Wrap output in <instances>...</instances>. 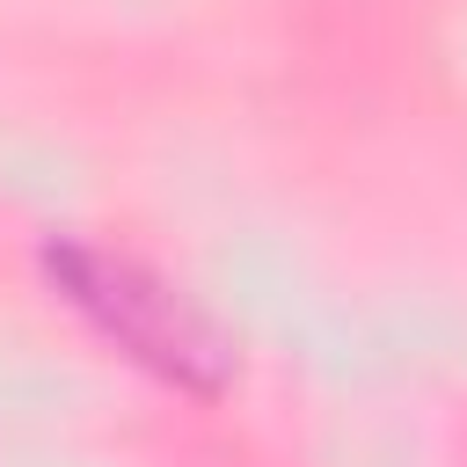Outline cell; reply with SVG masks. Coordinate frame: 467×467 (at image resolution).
Instances as JSON below:
<instances>
[{
  "mask_svg": "<svg viewBox=\"0 0 467 467\" xmlns=\"http://www.w3.org/2000/svg\"><path fill=\"white\" fill-rule=\"evenodd\" d=\"M58 270H66L73 299H88V306L109 321V336H124L131 350L161 358L168 372H197V365L212 358V343L197 336V321H190L161 285L131 277L124 263H102V255H58Z\"/></svg>",
  "mask_w": 467,
  "mask_h": 467,
  "instance_id": "obj_1",
  "label": "cell"
}]
</instances>
